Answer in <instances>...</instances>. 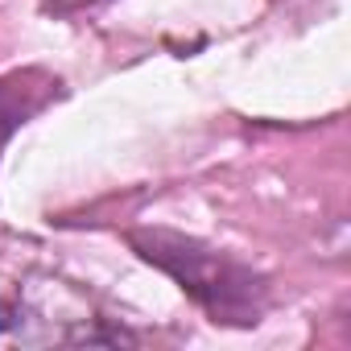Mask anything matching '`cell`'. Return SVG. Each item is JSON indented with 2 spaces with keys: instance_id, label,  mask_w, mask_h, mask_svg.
Returning <instances> with one entry per match:
<instances>
[{
  "instance_id": "6da1fadb",
  "label": "cell",
  "mask_w": 351,
  "mask_h": 351,
  "mask_svg": "<svg viewBox=\"0 0 351 351\" xmlns=\"http://www.w3.org/2000/svg\"><path fill=\"white\" fill-rule=\"evenodd\" d=\"M128 244L141 261L161 269L211 322L223 326H256L269 306V285L261 273L228 256L223 248H211L195 236L169 232V228H136L128 232Z\"/></svg>"
},
{
  "instance_id": "7a4b0ae2",
  "label": "cell",
  "mask_w": 351,
  "mask_h": 351,
  "mask_svg": "<svg viewBox=\"0 0 351 351\" xmlns=\"http://www.w3.org/2000/svg\"><path fill=\"white\" fill-rule=\"evenodd\" d=\"M0 343L5 347H120L132 343L91 293L75 281L29 273L0 293Z\"/></svg>"
},
{
  "instance_id": "3957f363",
  "label": "cell",
  "mask_w": 351,
  "mask_h": 351,
  "mask_svg": "<svg viewBox=\"0 0 351 351\" xmlns=\"http://www.w3.org/2000/svg\"><path fill=\"white\" fill-rule=\"evenodd\" d=\"M54 99H62V79L42 66H21V71L0 75V153Z\"/></svg>"
},
{
  "instance_id": "277c9868",
  "label": "cell",
  "mask_w": 351,
  "mask_h": 351,
  "mask_svg": "<svg viewBox=\"0 0 351 351\" xmlns=\"http://www.w3.org/2000/svg\"><path fill=\"white\" fill-rule=\"evenodd\" d=\"M42 5H46V13H54V17H75V13H91V9L108 5V0H42Z\"/></svg>"
}]
</instances>
